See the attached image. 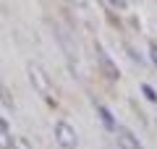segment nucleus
Returning <instances> with one entry per match:
<instances>
[{"mask_svg": "<svg viewBox=\"0 0 157 149\" xmlns=\"http://www.w3.org/2000/svg\"><path fill=\"white\" fill-rule=\"evenodd\" d=\"M115 144H118V149H144L139 136L134 131H128V128H118L115 131Z\"/></svg>", "mask_w": 157, "mask_h": 149, "instance_id": "nucleus-3", "label": "nucleus"}, {"mask_svg": "<svg viewBox=\"0 0 157 149\" xmlns=\"http://www.w3.org/2000/svg\"><path fill=\"white\" fill-rule=\"evenodd\" d=\"M105 149H107V147H105Z\"/></svg>", "mask_w": 157, "mask_h": 149, "instance_id": "nucleus-11", "label": "nucleus"}, {"mask_svg": "<svg viewBox=\"0 0 157 149\" xmlns=\"http://www.w3.org/2000/svg\"><path fill=\"white\" fill-rule=\"evenodd\" d=\"M71 3H73V6H78V8H86V6H89V0H71Z\"/></svg>", "mask_w": 157, "mask_h": 149, "instance_id": "nucleus-10", "label": "nucleus"}, {"mask_svg": "<svg viewBox=\"0 0 157 149\" xmlns=\"http://www.w3.org/2000/svg\"><path fill=\"white\" fill-rule=\"evenodd\" d=\"M149 60H152V66L157 68V42L149 44Z\"/></svg>", "mask_w": 157, "mask_h": 149, "instance_id": "nucleus-9", "label": "nucleus"}, {"mask_svg": "<svg viewBox=\"0 0 157 149\" xmlns=\"http://www.w3.org/2000/svg\"><path fill=\"white\" fill-rule=\"evenodd\" d=\"M141 94H144V97L149 99V102H157V92L149 86V84H141Z\"/></svg>", "mask_w": 157, "mask_h": 149, "instance_id": "nucleus-7", "label": "nucleus"}, {"mask_svg": "<svg viewBox=\"0 0 157 149\" xmlns=\"http://www.w3.org/2000/svg\"><path fill=\"white\" fill-rule=\"evenodd\" d=\"M26 73H29V81H32V86L37 89L39 97L45 99L47 105H55V94H52V84H50V78H47V73L39 66H34V63H29Z\"/></svg>", "mask_w": 157, "mask_h": 149, "instance_id": "nucleus-1", "label": "nucleus"}, {"mask_svg": "<svg viewBox=\"0 0 157 149\" xmlns=\"http://www.w3.org/2000/svg\"><path fill=\"white\" fill-rule=\"evenodd\" d=\"M97 115H100V120H102V126H105V131H110V133H115L118 131V126H115V118H113V113L107 110L102 102H97Z\"/></svg>", "mask_w": 157, "mask_h": 149, "instance_id": "nucleus-5", "label": "nucleus"}, {"mask_svg": "<svg viewBox=\"0 0 157 149\" xmlns=\"http://www.w3.org/2000/svg\"><path fill=\"white\" fill-rule=\"evenodd\" d=\"M52 136H55V141H58L60 149H78V133L68 120H55Z\"/></svg>", "mask_w": 157, "mask_h": 149, "instance_id": "nucleus-2", "label": "nucleus"}, {"mask_svg": "<svg viewBox=\"0 0 157 149\" xmlns=\"http://www.w3.org/2000/svg\"><path fill=\"white\" fill-rule=\"evenodd\" d=\"M13 147H16V139L11 136V126L6 118H0V149H13Z\"/></svg>", "mask_w": 157, "mask_h": 149, "instance_id": "nucleus-6", "label": "nucleus"}, {"mask_svg": "<svg viewBox=\"0 0 157 149\" xmlns=\"http://www.w3.org/2000/svg\"><path fill=\"white\" fill-rule=\"evenodd\" d=\"M94 52H97V58H100V66H102V71H105V73H107L110 78H121V71L115 68L113 58L107 55V50L102 47V44H94Z\"/></svg>", "mask_w": 157, "mask_h": 149, "instance_id": "nucleus-4", "label": "nucleus"}, {"mask_svg": "<svg viewBox=\"0 0 157 149\" xmlns=\"http://www.w3.org/2000/svg\"><path fill=\"white\" fill-rule=\"evenodd\" d=\"M107 3H110L115 11H126V8H128V3H126V0H107Z\"/></svg>", "mask_w": 157, "mask_h": 149, "instance_id": "nucleus-8", "label": "nucleus"}]
</instances>
